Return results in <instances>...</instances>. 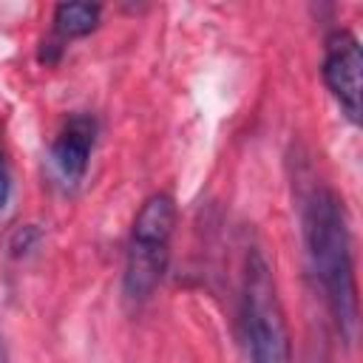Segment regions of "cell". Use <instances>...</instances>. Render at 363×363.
Masks as SVG:
<instances>
[{"mask_svg": "<svg viewBox=\"0 0 363 363\" xmlns=\"http://www.w3.org/2000/svg\"><path fill=\"white\" fill-rule=\"evenodd\" d=\"M9 199H11V173H9L6 153H3V147H0V213L6 210Z\"/></svg>", "mask_w": 363, "mask_h": 363, "instance_id": "7", "label": "cell"}, {"mask_svg": "<svg viewBox=\"0 0 363 363\" xmlns=\"http://www.w3.org/2000/svg\"><path fill=\"white\" fill-rule=\"evenodd\" d=\"M303 241L309 267L323 289L335 329L346 346L357 340V281L352 235L343 201L335 190L318 187L303 207Z\"/></svg>", "mask_w": 363, "mask_h": 363, "instance_id": "1", "label": "cell"}, {"mask_svg": "<svg viewBox=\"0 0 363 363\" xmlns=\"http://www.w3.org/2000/svg\"><path fill=\"white\" fill-rule=\"evenodd\" d=\"M102 9L96 3H60L54 9V28L60 40L85 37L99 26Z\"/></svg>", "mask_w": 363, "mask_h": 363, "instance_id": "6", "label": "cell"}, {"mask_svg": "<svg viewBox=\"0 0 363 363\" xmlns=\"http://www.w3.org/2000/svg\"><path fill=\"white\" fill-rule=\"evenodd\" d=\"M323 82L337 99L340 111L357 122L360 119V91H363V54L352 31L337 28L326 37L323 51Z\"/></svg>", "mask_w": 363, "mask_h": 363, "instance_id": "4", "label": "cell"}, {"mask_svg": "<svg viewBox=\"0 0 363 363\" xmlns=\"http://www.w3.org/2000/svg\"><path fill=\"white\" fill-rule=\"evenodd\" d=\"M96 142V122L88 113H74L57 133L54 147H51V159L60 170V176L68 184L82 182L85 170H88V159Z\"/></svg>", "mask_w": 363, "mask_h": 363, "instance_id": "5", "label": "cell"}, {"mask_svg": "<svg viewBox=\"0 0 363 363\" xmlns=\"http://www.w3.org/2000/svg\"><path fill=\"white\" fill-rule=\"evenodd\" d=\"M241 318H244L250 363H292L289 332H286V318L278 298V284L261 250H252L244 264Z\"/></svg>", "mask_w": 363, "mask_h": 363, "instance_id": "2", "label": "cell"}, {"mask_svg": "<svg viewBox=\"0 0 363 363\" xmlns=\"http://www.w3.org/2000/svg\"><path fill=\"white\" fill-rule=\"evenodd\" d=\"M0 363H6V352H3V343H0Z\"/></svg>", "mask_w": 363, "mask_h": 363, "instance_id": "8", "label": "cell"}, {"mask_svg": "<svg viewBox=\"0 0 363 363\" xmlns=\"http://www.w3.org/2000/svg\"><path fill=\"white\" fill-rule=\"evenodd\" d=\"M176 227V201L167 193L150 196L133 218L128 261H125V298L130 303L147 301L162 284L170 261V238Z\"/></svg>", "mask_w": 363, "mask_h": 363, "instance_id": "3", "label": "cell"}]
</instances>
